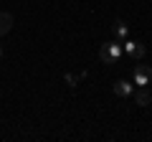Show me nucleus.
Instances as JSON below:
<instances>
[{
	"instance_id": "4",
	"label": "nucleus",
	"mask_w": 152,
	"mask_h": 142,
	"mask_svg": "<svg viewBox=\"0 0 152 142\" xmlns=\"http://www.w3.org/2000/svg\"><path fill=\"white\" fill-rule=\"evenodd\" d=\"M114 94L122 97V99H132V94H134V81H127V79L114 81Z\"/></svg>"
},
{
	"instance_id": "9",
	"label": "nucleus",
	"mask_w": 152,
	"mask_h": 142,
	"mask_svg": "<svg viewBox=\"0 0 152 142\" xmlns=\"http://www.w3.org/2000/svg\"><path fill=\"white\" fill-rule=\"evenodd\" d=\"M0 59H3V46H0Z\"/></svg>"
},
{
	"instance_id": "5",
	"label": "nucleus",
	"mask_w": 152,
	"mask_h": 142,
	"mask_svg": "<svg viewBox=\"0 0 152 142\" xmlns=\"http://www.w3.org/2000/svg\"><path fill=\"white\" fill-rule=\"evenodd\" d=\"M132 99L137 102V107H150V102H152V94H150V89H147V86H140V89H134Z\"/></svg>"
},
{
	"instance_id": "8",
	"label": "nucleus",
	"mask_w": 152,
	"mask_h": 142,
	"mask_svg": "<svg viewBox=\"0 0 152 142\" xmlns=\"http://www.w3.org/2000/svg\"><path fill=\"white\" fill-rule=\"evenodd\" d=\"M66 84H69V86H76V81H79V79H81V76H74V74H66Z\"/></svg>"
},
{
	"instance_id": "7",
	"label": "nucleus",
	"mask_w": 152,
	"mask_h": 142,
	"mask_svg": "<svg viewBox=\"0 0 152 142\" xmlns=\"http://www.w3.org/2000/svg\"><path fill=\"white\" fill-rule=\"evenodd\" d=\"M10 28H13V15L5 13V10H0V38H3Z\"/></svg>"
},
{
	"instance_id": "1",
	"label": "nucleus",
	"mask_w": 152,
	"mask_h": 142,
	"mask_svg": "<svg viewBox=\"0 0 152 142\" xmlns=\"http://www.w3.org/2000/svg\"><path fill=\"white\" fill-rule=\"evenodd\" d=\"M122 56H124V51H122V41H107V43H102V48H99V59L104 61V64L114 66V64H119Z\"/></svg>"
},
{
	"instance_id": "3",
	"label": "nucleus",
	"mask_w": 152,
	"mask_h": 142,
	"mask_svg": "<svg viewBox=\"0 0 152 142\" xmlns=\"http://www.w3.org/2000/svg\"><path fill=\"white\" fill-rule=\"evenodd\" d=\"M132 81H134L137 86H147V84L152 81V69L147 64H137L134 71H132Z\"/></svg>"
},
{
	"instance_id": "2",
	"label": "nucleus",
	"mask_w": 152,
	"mask_h": 142,
	"mask_svg": "<svg viewBox=\"0 0 152 142\" xmlns=\"http://www.w3.org/2000/svg\"><path fill=\"white\" fill-rule=\"evenodd\" d=\"M122 51H124L132 61H142V59H145V53H147L145 43H140V41H129V38L122 41Z\"/></svg>"
},
{
	"instance_id": "6",
	"label": "nucleus",
	"mask_w": 152,
	"mask_h": 142,
	"mask_svg": "<svg viewBox=\"0 0 152 142\" xmlns=\"http://www.w3.org/2000/svg\"><path fill=\"white\" fill-rule=\"evenodd\" d=\"M114 38H117V41L129 38V26H127L122 18H117V20H114Z\"/></svg>"
}]
</instances>
